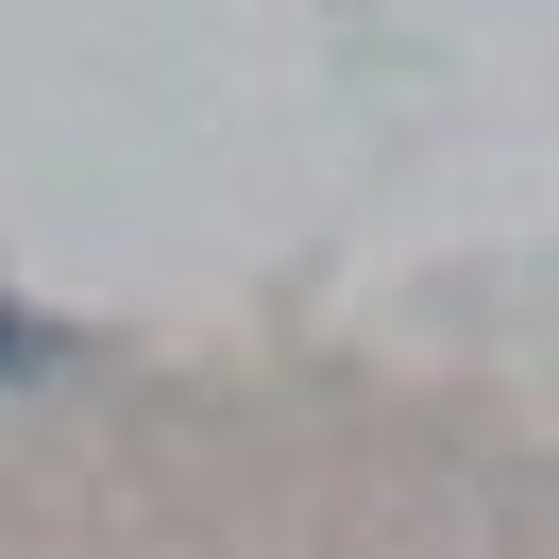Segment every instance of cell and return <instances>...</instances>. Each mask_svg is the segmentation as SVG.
Returning <instances> with one entry per match:
<instances>
[{
  "mask_svg": "<svg viewBox=\"0 0 559 559\" xmlns=\"http://www.w3.org/2000/svg\"><path fill=\"white\" fill-rule=\"evenodd\" d=\"M35 373H69V340H51L35 306H0V390H35Z\"/></svg>",
  "mask_w": 559,
  "mask_h": 559,
  "instance_id": "obj_1",
  "label": "cell"
}]
</instances>
